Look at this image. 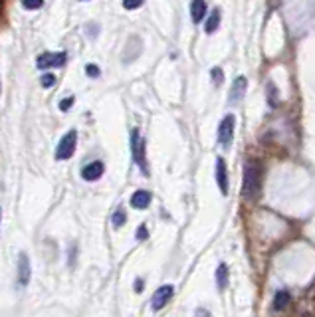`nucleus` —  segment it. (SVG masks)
<instances>
[{
  "instance_id": "20e7f679",
  "label": "nucleus",
  "mask_w": 315,
  "mask_h": 317,
  "mask_svg": "<svg viewBox=\"0 0 315 317\" xmlns=\"http://www.w3.org/2000/svg\"><path fill=\"white\" fill-rule=\"evenodd\" d=\"M75 147H77V131L72 129V131H68L66 135L61 137L60 145H58V149H56V159H58V161L70 159L75 153Z\"/></svg>"
},
{
  "instance_id": "0eeeda50",
  "label": "nucleus",
  "mask_w": 315,
  "mask_h": 317,
  "mask_svg": "<svg viewBox=\"0 0 315 317\" xmlns=\"http://www.w3.org/2000/svg\"><path fill=\"white\" fill-rule=\"evenodd\" d=\"M246 90H248V79L244 76L236 77L234 81H232V88H230V103H240L242 97L246 95Z\"/></svg>"
},
{
  "instance_id": "dca6fc26",
  "label": "nucleus",
  "mask_w": 315,
  "mask_h": 317,
  "mask_svg": "<svg viewBox=\"0 0 315 317\" xmlns=\"http://www.w3.org/2000/svg\"><path fill=\"white\" fill-rule=\"evenodd\" d=\"M125 220H127V214H125V210H123V208H117L115 214H113V226L121 228L123 224H125Z\"/></svg>"
},
{
  "instance_id": "7ed1b4c3",
  "label": "nucleus",
  "mask_w": 315,
  "mask_h": 317,
  "mask_svg": "<svg viewBox=\"0 0 315 317\" xmlns=\"http://www.w3.org/2000/svg\"><path fill=\"white\" fill-rule=\"evenodd\" d=\"M68 61L66 52H44L36 58V68L40 70H50V68H64Z\"/></svg>"
},
{
  "instance_id": "393cba45",
  "label": "nucleus",
  "mask_w": 315,
  "mask_h": 317,
  "mask_svg": "<svg viewBox=\"0 0 315 317\" xmlns=\"http://www.w3.org/2000/svg\"><path fill=\"white\" fill-rule=\"evenodd\" d=\"M0 90H2V83H0Z\"/></svg>"
},
{
  "instance_id": "412c9836",
  "label": "nucleus",
  "mask_w": 315,
  "mask_h": 317,
  "mask_svg": "<svg viewBox=\"0 0 315 317\" xmlns=\"http://www.w3.org/2000/svg\"><path fill=\"white\" fill-rule=\"evenodd\" d=\"M86 74L90 77H99V68L95 66V64H88V68H86Z\"/></svg>"
},
{
  "instance_id": "423d86ee",
  "label": "nucleus",
  "mask_w": 315,
  "mask_h": 317,
  "mask_svg": "<svg viewBox=\"0 0 315 317\" xmlns=\"http://www.w3.org/2000/svg\"><path fill=\"white\" fill-rule=\"evenodd\" d=\"M234 115H226L224 119L220 121V125H218V141L228 147L230 143H232V137H234Z\"/></svg>"
},
{
  "instance_id": "f8f14e48",
  "label": "nucleus",
  "mask_w": 315,
  "mask_h": 317,
  "mask_svg": "<svg viewBox=\"0 0 315 317\" xmlns=\"http://www.w3.org/2000/svg\"><path fill=\"white\" fill-rule=\"evenodd\" d=\"M191 16H193V22L198 24L206 16V2L204 0H193L191 2Z\"/></svg>"
},
{
  "instance_id": "a878e982",
  "label": "nucleus",
  "mask_w": 315,
  "mask_h": 317,
  "mask_svg": "<svg viewBox=\"0 0 315 317\" xmlns=\"http://www.w3.org/2000/svg\"><path fill=\"white\" fill-rule=\"evenodd\" d=\"M0 216H2V210H0Z\"/></svg>"
},
{
  "instance_id": "6ab92c4d",
  "label": "nucleus",
  "mask_w": 315,
  "mask_h": 317,
  "mask_svg": "<svg viewBox=\"0 0 315 317\" xmlns=\"http://www.w3.org/2000/svg\"><path fill=\"white\" fill-rule=\"evenodd\" d=\"M145 0H123V8L125 10H137L139 6H143Z\"/></svg>"
},
{
  "instance_id": "aec40b11",
  "label": "nucleus",
  "mask_w": 315,
  "mask_h": 317,
  "mask_svg": "<svg viewBox=\"0 0 315 317\" xmlns=\"http://www.w3.org/2000/svg\"><path fill=\"white\" fill-rule=\"evenodd\" d=\"M210 76H212V79H214V83H216V86H220V83L224 81V72H222L220 68H214V70L210 72Z\"/></svg>"
},
{
  "instance_id": "4468645a",
  "label": "nucleus",
  "mask_w": 315,
  "mask_h": 317,
  "mask_svg": "<svg viewBox=\"0 0 315 317\" xmlns=\"http://www.w3.org/2000/svg\"><path fill=\"white\" fill-rule=\"evenodd\" d=\"M218 26H220V10H212L208 20H206V24H204V30L208 32V34H212Z\"/></svg>"
},
{
  "instance_id": "5701e85b",
  "label": "nucleus",
  "mask_w": 315,
  "mask_h": 317,
  "mask_svg": "<svg viewBox=\"0 0 315 317\" xmlns=\"http://www.w3.org/2000/svg\"><path fill=\"white\" fill-rule=\"evenodd\" d=\"M147 238H149L147 226H139V230H137V240H147Z\"/></svg>"
},
{
  "instance_id": "39448f33",
  "label": "nucleus",
  "mask_w": 315,
  "mask_h": 317,
  "mask_svg": "<svg viewBox=\"0 0 315 317\" xmlns=\"http://www.w3.org/2000/svg\"><path fill=\"white\" fill-rule=\"evenodd\" d=\"M173 293H175V287L173 286H161L155 293H153V298H151V307L155 309V311H159V309H163L169 300L173 298Z\"/></svg>"
},
{
  "instance_id": "1a4fd4ad",
  "label": "nucleus",
  "mask_w": 315,
  "mask_h": 317,
  "mask_svg": "<svg viewBox=\"0 0 315 317\" xmlns=\"http://www.w3.org/2000/svg\"><path fill=\"white\" fill-rule=\"evenodd\" d=\"M103 171H105V165L101 161H93V163H90V165H86L81 168V177L90 182L97 181V179L103 175Z\"/></svg>"
},
{
  "instance_id": "6e6552de",
  "label": "nucleus",
  "mask_w": 315,
  "mask_h": 317,
  "mask_svg": "<svg viewBox=\"0 0 315 317\" xmlns=\"http://www.w3.org/2000/svg\"><path fill=\"white\" fill-rule=\"evenodd\" d=\"M32 276V268H30V260H28V254L22 252L20 258H18V284L20 286H28Z\"/></svg>"
},
{
  "instance_id": "ddd939ff",
  "label": "nucleus",
  "mask_w": 315,
  "mask_h": 317,
  "mask_svg": "<svg viewBox=\"0 0 315 317\" xmlns=\"http://www.w3.org/2000/svg\"><path fill=\"white\" fill-rule=\"evenodd\" d=\"M216 286L220 287V289L228 287V266L226 264H220L218 270H216Z\"/></svg>"
},
{
  "instance_id": "2eb2a0df",
  "label": "nucleus",
  "mask_w": 315,
  "mask_h": 317,
  "mask_svg": "<svg viewBox=\"0 0 315 317\" xmlns=\"http://www.w3.org/2000/svg\"><path fill=\"white\" fill-rule=\"evenodd\" d=\"M291 302V298H289V293L287 291H280V293H276V300H274V307L276 309H284L287 303Z\"/></svg>"
},
{
  "instance_id": "bb28decb",
  "label": "nucleus",
  "mask_w": 315,
  "mask_h": 317,
  "mask_svg": "<svg viewBox=\"0 0 315 317\" xmlns=\"http://www.w3.org/2000/svg\"><path fill=\"white\" fill-rule=\"evenodd\" d=\"M0 4H2V0H0Z\"/></svg>"
},
{
  "instance_id": "b1692460",
  "label": "nucleus",
  "mask_w": 315,
  "mask_h": 317,
  "mask_svg": "<svg viewBox=\"0 0 315 317\" xmlns=\"http://www.w3.org/2000/svg\"><path fill=\"white\" fill-rule=\"evenodd\" d=\"M135 291H143V282H141V280H137L135 282Z\"/></svg>"
},
{
  "instance_id": "f257e3e1",
  "label": "nucleus",
  "mask_w": 315,
  "mask_h": 317,
  "mask_svg": "<svg viewBox=\"0 0 315 317\" xmlns=\"http://www.w3.org/2000/svg\"><path fill=\"white\" fill-rule=\"evenodd\" d=\"M262 193V168L258 163H248L244 168V186L242 195L246 200H256Z\"/></svg>"
},
{
  "instance_id": "4be33fe9",
  "label": "nucleus",
  "mask_w": 315,
  "mask_h": 317,
  "mask_svg": "<svg viewBox=\"0 0 315 317\" xmlns=\"http://www.w3.org/2000/svg\"><path fill=\"white\" fill-rule=\"evenodd\" d=\"M74 101H75L74 97H68V99H61L60 105H58V107H60V111H68L70 107L74 105Z\"/></svg>"
},
{
  "instance_id": "9d476101",
  "label": "nucleus",
  "mask_w": 315,
  "mask_h": 317,
  "mask_svg": "<svg viewBox=\"0 0 315 317\" xmlns=\"http://www.w3.org/2000/svg\"><path fill=\"white\" fill-rule=\"evenodd\" d=\"M216 182H218L222 195H228V171H226V163L222 157L216 159Z\"/></svg>"
},
{
  "instance_id": "f3484780",
  "label": "nucleus",
  "mask_w": 315,
  "mask_h": 317,
  "mask_svg": "<svg viewBox=\"0 0 315 317\" xmlns=\"http://www.w3.org/2000/svg\"><path fill=\"white\" fill-rule=\"evenodd\" d=\"M22 6L26 10H38L44 6V0H22Z\"/></svg>"
},
{
  "instance_id": "f03ea898",
  "label": "nucleus",
  "mask_w": 315,
  "mask_h": 317,
  "mask_svg": "<svg viewBox=\"0 0 315 317\" xmlns=\"http://www.w3.org/2000/svg\"><path fill=\"white\" fill-rule=\"evenodd\" d=\"M131 153H133V161L137 163V166L149 175V166H147V157H145V141L143 137L139 135V129L131 131Z\"/></svg>"
},
{
  "instance_id": "a211bd4d",
  "label": "nucleus",
  "mask_w": 315,
  "mask_h": 317,
  "mask_svg": "<svg viewBox=\"0 0 315 317\" xmlns=\"http://www.w3.org/2000/svg\"><path fill=\"white\" fill-rule=\"evenodd\" d=\"M40 83H42V88H54V83H56V76H52V74H44V76L40 77Z\"/></svg>"
},
{
  "instance_id": "9b49d317",
  "label": "nucleus",
  "mask_w": 315,
  "mask_h": 317,
  "mask_svg": "<svg viewBox=\"0 0 315 317\" xmlns=\"http://www.w3.org/2000/svg\"><path fill=\"white\" fill-rule=\"evenodd\" d=\"M151 193L149 191H137L135 195L131 197V206L137 208V210H145L151 204Z\"/></svg>"
}]
</instances>
